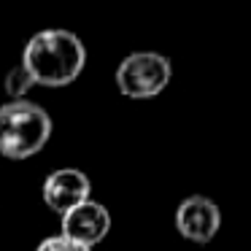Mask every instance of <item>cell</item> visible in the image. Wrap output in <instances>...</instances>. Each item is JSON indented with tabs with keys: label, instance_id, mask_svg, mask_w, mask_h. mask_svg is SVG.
<instances>
[{
	"label": "cell",
	"instance_id": "obj_6",
	"mask_svg": "<svg viewBox=\"0 0 251 251\" xmlns=\"http://www.w3.org/2000/svg\"><path fill=\"white\" fill-rule=\"evenodd\" d=\"M89 192H92V181L87 173L76 168H60L51 176H46L44 181V200L51 211L68 213L71 208L81 205L84 200H89Z\"/></svg>",
	"mask_w": 251,
	"mask_h": 251
},
{
	"label": "cell",
	"instance_id": "obj_8",
	"mask_svg": "<svg viewBox=\"0 0 251 251\" xmlns=\"http://www.w3.org/2000/svg\"><path fill=\"white\" fill-rule=\"evenodd\" d=\"M35 251H92V249H87L81 243H73V240L62 238V235H54V238H46Z\"/></svg>",
	"mask_w": 251,
	"mask_h": 251
},
{
	"label": "cell",
	"instance_id": "obj_4",
	"mask_svg": "<svg viewBox=\"0 0 251 251\" xmlns=\"http://www.w3.org/2000/svg\"><path fill=\"white\" fill-rule=\"evenodd\" d=\"M62 238L73 240V243H81L87 246V249H92V246H98L100 240L108 235L111 229V213L105 205H100V202L95 200H84L81 205L71 208L68 213H62Z\"/></svg>",
	"mask_w": 251,
	"mask_h": 251
},
{
	"label": "cell",
	"instance_id": "obj_2",
	"mask_svg": "<svg viewBox=\"0 0 251 251\" xmlns=\"http://www.w3.org/2000/svg\"><path fill=\"white\" fill-rule=\"evenodd\" d=\"M51 138V116L30 100L0 105V154L8 159H27L38 154Z\"/></svg>",
	"mask_w": 251,
	"mask_h": 251
},
{
	"label": "cell",
	"instance_id": "obj_1",
	"mask_svg": "<svg viewBox=\"0 0 251 251\" xmlns=\"http://www.w3.org/2000/svg\"><path fill=\"white\" fill-rule=\"evenodd\" d=\"M22 65L41 87H68L81 76L87 49L71 30H41L25 46Z\"/></svg>",
	"mask_w": 251,
	"mask_h": 251
},
{
	"label": "cell",
	"instance_id": "obj_7",
	"mask_svg": "<svg viewBox=\"0 0 251 251\" xmlns=\"http://www.w3.org/2000/svg\"><path fill=\"white\" fill-rule=\"evenodd\" d=\"M33 87H35V81H33V76L25 71L22 62L6 76V95L11 100H25V95H27Z\"/></svg>",
	"mask_w": 251,
	"mask_h": 251
},
{
	"label": "cell",
	"instance_id": "obj_5",
	"mask_svg": "<svg viewBox=\"0 0 251 251\" xmlns=\"http://www.w3.org/2000/svg\"><path fill=\"white\" fill-rule=\"evenodd\" d=\"M222 227V211L211 197L192 195L176 208V229L192 243H208Z\"/></svg>",
	"mask_w": 251,
	"mask_h": 251
},
{
	"label": "cell",
	"instance_id": "obj_3",
	"mask_svg": "<svg viewBox=\"0 0 251 251\" xmlns=\"http://www.w3.org/2000/svg\"><path fill=\"white\" fill-rule=\"evenodd\" d=\"M173 68L159 51H132L116 68V87L125 98L146 100L159 95L170 84Z\"/></svg>",
	"mask_w": 251,
	"mask_h": 251
}]
</instances>
